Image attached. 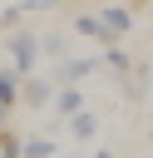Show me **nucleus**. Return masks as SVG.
I'll list each match as a JSON object with an SVG mask.
<instances>
[{
	"instance_id": "nucleus-3",
	"label": "nucleus",
	"mask_w": 153,
	"mask_h": 158,
	"mask_svg": "<svg viewBox=\"0 0 153 158\" xmlns=\"http://www.w3.org/2000/svg\"><path fill=\"white\" fill-rule=\"evenodd\" d=\"M94 69H99V59H69V54H64L59 69H54V84H79V79L94 74Z\"/></svg>"
},
{
	"instance_id": "nucleus-1",
	"label": "nucleus",
	"mask_w": 153,
	"mask_h": 158,
	"mask_svg": "<svg viewBox=\"0 0 153 158\" xmlns=\"http://www.w3.org/2000/svg\"><path fill=\"white\" fill-rule=\"evenodd\" d=\"M5 49H10V64H15L20 74H35V64H39V35L20 30V35L5 40Z\"/></svg>"
},
{
	"instance_id": "nucleus-4",
	"label": "nucleus",
	"mask_w": 153,
	"mask_h": 158,
	"mask_svg": "<svg viewBox=\"0 0 153 158\" xmlns=\"http://www.w3.org/2000/svg\"><path fill=\"white\" fill-rule=\"evenodd\" d=\"M20 99H25L30 109H44V104L54 99V84H49V79H30V74H25V79H20Z\"/></svg>"
},
{
	"instance_id": "nucleus-11",
	"label": "nucleus",
	"mask_w": 153,
	"mask_h": 158,
	"mask_svg": "<svg viewBox=\"0 0 153 158\" xmlns=\"http://www.w3.org/2000/svg\"><path fill=\"white\" fill-rule=\"evenodd\" d=\"M20 143L25 138H15L10 128H0V158H20Z\"/></svg>"
},
{
	"instance_id": "nucleus-12",
	"label": "nucleus",
	"mask_w": 153,
	"mask_h": 158,
	"mask_svg": "<svg viewBox=\"0 0 153 158\" xmlns=\"http://www.w3.org/2000/svg\"><path fill=\"white\" fill-rule=\"evenodd\" d=\"M94 158H114V153H109V148H99V153H94Z\"/></svg>"
},
{
	"instance_id": "nucleus-13",
	"label": "nucleus",
	"mask_w": 153,
	"mask_h": 158,
	"mask_svg": "<svg viewBox=\"0 0 153 158\" xmlns=\"http://www.w3.org/2000/svg\"><path fill=\"white\" fill-rule=\"evenodd\" d=\"M5 114H10V109H5V104H0V128H5Z\"/></svg>"
},
{
	"instance_id": "nucleus-6",
	"label": "nucleus",
	"mask_w": 153,
	"mask_h": 158,
	"mask_svg": "<svg viewBox=\"0 0 153 158\" xmlns=\"http://www.w3.org/2000/svg\"><path fill=\"white\" fill-rule=\"evenodd\" d=\"M20 79H25V74H20L15 64L0 69V104H5V109H15V99H20Z\"/></svg>"
},
{
	"instance_id": "nucleus-14",
	"label": "nucleus",
	"mask_w": 153,
	"mask_h": 158,
	"mask_svg": "<svg viewBox=\"0 0 153 158\" xmlns=\"http://www.w3.org/2000/svg\"><path fill=\"white\" fill-rule=\"evenodd\" d=\"M54 158H59V153H54Z\"/></svg>"
},
{
	"instance_id": "nucleus-5",
	"label": "nucleus",
	"mask_w": 153,
	"mask_h": 158,
	"mask_svg": "<svg viewBox=\"0 0 153 158\" xmlns=\"http://www.w3.org/2000/svg\"><path fill=\"white\" fill-rule=\"evenodd\" d=\"M49 104H54V114H59V118H69V114H79V109H84V94H79V84H59Z\"/></svg>"
},
{
	"instance_id": "nucleus-9",
	"label": "nucleus",
	"mask_w": 153,
	"mask_h": 158,
	"mask_svg": "<svg viewBox=\"0 0 153 158\" xmlns=\"http://www.w3.org/2000/svg\"><path fill=\"white\" fill-rule=\"evenodd\" d=\"M59 148H54V138H25L20 143V158H54Z\"/></svg>"
},
{
	"instance_id": "nucleus-2",
	"label": "nucleus",
	"mask_w": 153,
	"mask_h": 158,
	"mask_svg": "<svg viewBox=\"0 0 153 158\" xmlns=\"http://www.w3.org/2000/svg\"><path fill=\"white\" fill-rule=\"evenodd\" d=\"M74 30H79V35H89V40H99L104 49H109V44H118V35L104 25V15H79V20H74Z\"/></svg>"
},
{
	"instance_id": "nucleus-10",
	"label": "nucleus",
	"mask_w": 153,
	"mask_h": 158,
	"mask_svg": "<svg viewBox=\"0 0 153 158\" xmlns=\"http://www.w3.org/2000/svg\"><path fill=\"white\" fill-rule=\"evenodd\" d=\"M39 54L64 59V54H69V40H64V35H39Z\"/></svg>"
},
{
	"instance_id": "nucleus-7",
	"label": "nucleus",
	"mask_w": 153,
	"mask_h": 158,
	"mask_svg": "<svg viewBox=\"0 0 153 158\" xmlns=\"http://www.w3.org/2000/svg\"><path fill=\"white\" fill-rule=\"evenodd\" d=\"M99 15H104V25H109V30L118 35V40H123V35L133 30V15H128L123 5H109V10H99Z\"/></svg>"
},
{
	"instance_id": "nucleus-8",
	"label": "nucleus",
	"mask_w": 153,
	"mask_h": 158,
	"mask_svg": "<svg viewBox=\"0 0 153 158\" xmlns=\"http://www.w3.org/2000/svg\"><path fill=\"white\" fill-rule=\"evenodd\" d=\"M69 133H74V138H94V133H99V118H94L89 109H79V114H69Z\"/></svg>"
}]
</instances>
